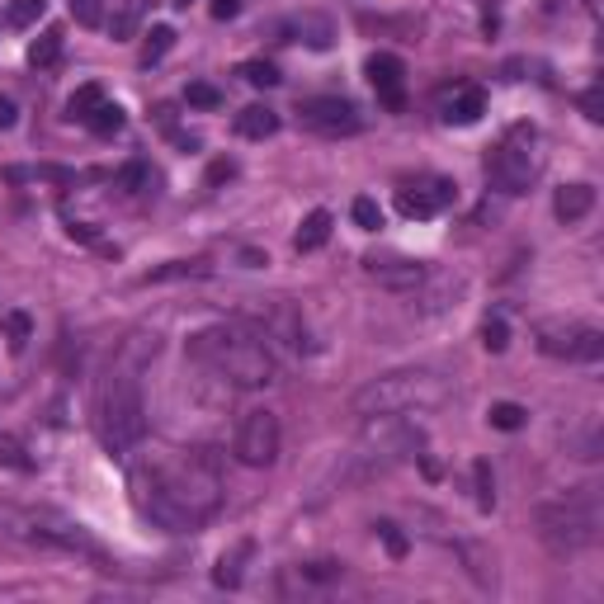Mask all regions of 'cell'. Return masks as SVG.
<instances>
[{
  "label": "cell",
  "mask_w": 604,
  "mask_h": 604,
  "mask_svg": "<svg viewBox=\"0 0 604 604\" xmlns=\"http://www.w3.org/2000/svg\"><path fill=\"white\" fill-rule=\"evenodd\" d=\"M482 345L491 349V355H500V349L510 345V326L500 322V316H486V326H482Z\"/></svg>",
  "instance_id": "836d02e7"
},
{
  "label": "cell",
  "mask_w": 604,
  "mask_h": 604,
  "mask_svg": "<svg viewBox=\"0 0 604 604\" xmlns=\"http://www.w3.org/2000/svg\"><path fill=\"white\" fill-rule=\"evenodd\" d=\"M349 217H355V227H364V231L382 227V208H378V198H368V194H359L355 204H349Z\"/></svg>",
  "instance_id": "f1b7e54d"
},
{
  "label": "cell",
  "mask_w": 604,
  "mask_h": 604,
  "mask_svg": "<svg viewBox=\"0 0 604 604\" xmlns=\"http://www.w3.org/2000/svg\"><path fill=\"white\" fill-rule=\"evenodd\" d=\"M62 57V29H43V38L29 47V62L33 66H53Z\"/></svg>",
  "instance_id": "d4e9b609"
},
{
  "label": "cell",
  "mask_w": 604,
  "mask_h": 604,
  "mask_svg": "<svg viewBox=\"0 0 604 604\" xmlns=\"http://www.w3.org/2000/svg\"><path fill=\"white\" fill-rule=\"evenodd\" d=\"M486 421H491L496 430L515 434V430H524V425H529V411L519 407V401H491V411H486Z\"/></svg>",
  "instance_id": "44dd1931"
},
{
  "label": "cell",
  "mask_w": 604,
  "mask_h": 604,
  "mask_svg": "<svg viewBox=\"0 0 604 604\" xmlns=\"http://www.w3.org/2000/svg\"><path fill=\"white\" fill-rule=\"evenodd\" d=\"M539 132H533L529 123H515L506 132V142H500L491 151V161H486V171H491V184L500 194H524L533 180H539Z\"/></svg>",
  "instance_id": "8992f818"
},
{
  "label": "cell",
  "mask_w": 604,
  "mask_h": 604,
  "mask_svg": "<svg viewBox=\"0 0 604 604\" xmlns=\"http://www.w3.org/2000/svg\"><path fill=\"white\" fill-rule=\"evenodd\" d=\"M298 576H302V581H312V585H331V581H340V576H345V566H340V562H302V566H298Z\"/></svg>",
  "instance_id": "4dcf8cb0"
},
{
  "label": "cell",
  "mask_w": 604,
  "mask_h": 604,
  "mask_svg": "<svg viewBox=\"0 0 604 604\" xmlns=\"http://www.w3.org/2000/svg\"><path fill=\"white\" fill-rule=\"evenodd\" d=\"M581 113H585L591 123H600V119H604V90H600V86H591V90L581 95Z\"/></svg>",
  "instance_id": "74e56055"
},
{
  "label": "cell",
  "mask_w": 604,
  "mask_h": 604,
  "mask_svg": "<svg viewBox=\"0 0 604 604\" xmlns=\"http://www.w3.org/2000/svg\"><path fill=\"white\" fill-rule=\"evenodd\" d=\"M171 5H175V10H189V0H171Z\"/></svg>",
  "instance_id": "ee69618b"
},
{
  "label": "cell",
  "mask_w": 604,
  "mask_h": 604,
  "mask_svg": "<svg viewBox=\"0 0 604 604\" xmlns=\"http://www.w3.org/2000/svg\"><path fill=\"white\" fill-rule=\"evenodd\" d=\"M71 14H76L86 29H99V24H105V14H99V0H71Z\"/></svg>",
  "instance_id": "8d00e7d4"
},
{
  "label": "cell",
  "mask_w": 604,
  "mask_h": 604,
  "mask_svg": "<svg viewBox=\"0 0 604 604\" xmlns=\"http://www.w3.org/2000/svg\"><path fill=\"white\" fill-rule=\"evenodd\" d=\"M473 486H477V506L491 510L496 506V482H491V463H486V458L473 463Z\"/></svg>",
  "instance_id": "f546056e"
},
{
  "label": "cell",
  "mask_w": 604,
  "mask_h": 604,
  "mask_svg": "<svg viewBox=\"0 0 604 604\" xmlns=\"http://www.w3.org/2000/svg\"><path fill=\"white\" fill-rule=\"evenodd\" d=\"M364 270H368V279H378L382 289H392V293H415L430 279V264L407 260V256H368Z\"/></svg>",
  "instance_id": "8fae6325"
},
{
  "label": "cell",
  "mask_w": 604,
  "mask_h": 604,
  "mask_svg": "<svg viewBox=\"0 0 604 604\" xmlns=\"http://www.w3.org/2000/svg\"><path fill=\"white\" fill-rule=\"evenodd\" d=\"M128 486H132L138 510L171 533H194L222 506V477H217V463L208 458V449L138 463L128 473Z\"/></svg>",
  "instance_id": "6da1fadb"
},
{
  "label": "cell",
  "mask_w": 604,
  "mask_h": 604,
  "mask_svg": "<svg viewBox=\"0 0 604 604\" xmlns=\"http://www.w3.org/2000/svg\"><path fill=\"white\" fill-rule=\"evenodd\" d=\"M237 138H250V142H264V138H274L279 132V113L270 109V105H246L241 113H237Z\"/></svg>",
  "instance_id": "2e32d148"
},
{
  "label": "cell",
  "mask_w": 604,
  "mask_h": 604,
  "mask_svg": "<svg viewBox=\"0 0 604 604\" xmlns=\"http://www.w3.org/2000/svg\"><path fill=\"white\" fill-rule=\"evenodd\" d=\"M231 449H237V458L246 467H270L279 458V415L274 411H246Z\"/></svg>",
  "instance_id": "9c48e42d"
},
{
  "label": "cell",
  "mask_w": 604,
  "mask_h": 604,
  "mask_svg": "<svg viewBox=\"0 0 604 604\" xmlns=\"http://www.w3.org/2000/svg\"><path fill=\"white\" fill-rule=\"evenodd\" d=\"M86 123H90V132H99V138H113V132L123 128V109H119V105H109V99H105V105H99Z\"/></svg>",
  "instance_id": "83f0119b"
},
{
  "label": "cell",
  "mask_w": 604,
  "mask_h": 604,
  "mask_svg": "<svg viewBox=\"0 0 604 604\" xmlns=\"http://www.w3.org/2000/svg\"><path fill=\"white\" fill-rule=\"evenodd\" d=\"M298 119H302V128L326 132V138H349V132L364 128L355 99H345V95H316V99H302V105H298Z\"/></svg>",
  "instance_id": "ba28073f"
},
{
  "label": "cell",
  "mask_w": 604,
  "mask_h": 604,
  "mask_svg": "<svg viewBox=\"0 0 604 604\" xmlns=\"http://www.w3.org/2000/svg\"><path fill=\"white\" fill-rule=\"evenodd\" d=\"M237 76L246 80V86H256V90H270V86H279V66L274 62H264V57H250V62H241L237 66Z\"/></svg>",
  "instance_id": "ffe728a7"
},
{
  "label": "cell",
  "mask_w": 604,
  "mask_h": 604,
  "mask_svg": "<svg viewBox=\"0 0 604 604\" xmlns=\"http://www.w3.org/2000/svg\"><path fill=\"white\" fill-rule=\"evenodd\" d=\"M458 198V184L453 180H430V184H407V189H397V208L407 217H434L444 204Z\"/></svg>",
  "instance_id": "4fadbf2b"
},
{
  "label": "cell",
  "mask_w": 604,
  "mask_h": 604,
  "mask_svg": "<svg viewBox=\"0 0 604 604\" xmlns=\"http://www.w3.org/2000/svg\"><path fill=\"white\" fill-rule=\"evenodd\" d=\"M283 33H293V43H307L316 47V53H326V47L335 43V24L326 20V14H293L289 24H283Z\"/></svg>",
  "instance_id": "5bb4252c"
},
{
  "label": "cell",
  "mask_w": 604,
  "mask_h": 604,
  "mask_svg": "<svg viewBox=\"0 0 604 604\" xmlns=\"http://www.w3.org/2000/svg\"><path fill=\"white\" fill-rule=\"evenodd\" d=\"M184 99H189L194 109H217L222 105V90L208 86V80H189V86H184Z\"/></svg>",
  "instance_id": "1f68e13d"
},
{
  "label": "cell",
  "mask_w": 604,
  "mask_h": 604,
  "mask_svg": "<svg viewBox=\"0 0 604 604\" xmlns=\"http://www.w3.org/2000/svg\"><path fill=\"white\" fill-rule=\"evenodd\" d=\"M189 355L198 364H208L222 382L231 388H270L279 378V364L270 355V345L246 326H208L189 335Z\"/></svg>",
  "instance_id": "7a4b0ae2"
},
{
  "label": "cell",
  "mask_w": 604,
  "mask_h": 604,
  "mask_svg": "<svg viewBox=\"0 0 604 604\" xmlns=\"http://www.w3.org/2000/svg\"><path fill=\"white\" fill-rule=\"evenodd\" d=\"M364 71H368V80H373V90H378V99L388 109H401L407 105V66H401V57H392V53H373L364 62Z\"/></svg>",
  "instance_id": "7c38bea8"
},
{
  "label": "cell",
  "mask_w": 604,
  "mask_h": 604,
  "mask_svg": "<svg viewBox=\"0 0 604 604\" xmlns=\"http://www.w3.org/2000/svg\"><path fill=\"white\" fill-rule=\"evenodd\" d=\"M99 105H105V90H99V86H80L71 99H66V119H80V123H86Z\"/></svg>",
  "instance_id": "603a6c76"
},
{
  "label": "cell",
  "mask_w": 604,
  "mask_h": 604,
  "mask_svg": "<svg viewBox=\"0 0 604 604\" xmlns=\"http://www.w3.org/2000/svg\"><path fill=\"white\" fill-rule=\"evenodd\" d=\"M142 14H147V0H128V5H123L119 14H113V24H109V33H113V38H119V43H128V38H132V33H138V24H142Z\"/></svg>",
  "instance_id": "7402d4cb"
},
{
  "label": "cell",
  "mask_w": 604,
  "mask_h": 604,
  "mask_svg": "<svg viewBox=\"0 0 604 604\" xmlns=\"http://www.w3.org/2000/svg\"><path fill=\"white\" fill-rule=\"evenodd\" d=\"M0 467H10V473H33V458L24 453V444L14 440V434H0Z\"/></svg>",
  "instance_id": "484cf974"
},
{
  "label": "cell",
  "mask_w": 604,
  "mask_h": 604,
  "mask_svg": "<svg viewBox=\"0 0 604 604\" xmlns=\"http://www.w3.org/2000/svg\"><path fill=\"white\" fill-rule=\"evenodd\" d=\"M591 208H595V184H562L558 198H552V213H558L562 222H581Z\"/></svg>",
  "instance_id": "e0dca14e"
},
{
  "label": "cell",
  "mask_w": 604,
  "mask_h": 604,
  "mask_svg": "<svg viewBox=\"0 0 604 604\" xmlns=\"http://www.w3.org/2000/svg\"><path fill=\"white\" fill-rule=\"evenodd\" d=\"M331 227H335V217L326 213V208H312L307 217H302V227H298V237H293V246L307 256V250H322L326 241H331Z\"/></svg>",
  "instance_id": "ac0fdd59"
},
{
  "label": "cell",
  "mask_w": 604,
  "mask_h": 604,
  "mask_svg": "<svg viewBox=\"0 0 604 604\" xmlns=\"http://www.w3.org/2000/svg\"><path fill=\"white\" fill-rule=\"evenodd\" d=\"M378 539H382V548L392 552V558H407L411 552V543H407V533H401L392 519H378Z\"/></svg>",
  "instance_id": "e575fe53"
},
{
  "label": "cell",
  "mask_w": 604,
  "mask_h": 604,
  "mask_svg": "<svg viewBox=\"0 0 604 604\" xmlns=\"http://www.w3.org/2000/svg\"><path fill=\"white\" fill-rule=\"evenodd\" d=\"M241 316L256 326V335H260L264 345H270V340H283V345L302 349V340H307V335H302V322L293 316L289 302H246Z\"/></svg>",
  "instance_id": "30bf717a"
},
{
  "label": "cell",
  "mask_w": 604,
  "mask_h": 604,
  "mask_svg": "<svg viewBox=\"0 0 604 604\" xmlns=\"http://www.w3.org/2000/svg\"><path fill=\"white\" fill-rule=\"evenodd\" d=\"M138 340L123 345L119 364L105 373V388H99V440L109 453H132L147 440V401H142V378H138Z\"/></svg>",
  "instance_id": "3957f363"
},
{
  "label": "cell",
  "mask_w": 604,
  "mask_h": 604,
  "mask_svg": "<svg viewBox=\"0 0 604 604\" xmlns=\"http://www.w3.org/2000/svg\"><path fill=\"white\" fill-rule=\"evenodd\" d=\"M171 47H175V29H171V24H156V29L147 33V47H142V66H156L165 53H171Z\"/></svg>",
  "instance_id": "cb8c5ba5"
},
{
  "label": "cell",
  "mask_w": 604,
  "mask_h": 604,
  "mask_svg": "<svg viewBox=\"0 0 604 604\" xmlns=\"http://www.w3.org/2000/svg\"><path fill=\"white\" fill-rule=\"evenodd\" d=\"M231 175H237V165H231V161H213V165H208V184H222V180H231Z\"/></svg>",
  "instance_id": "60d3db41"
},
{
  "label": "cell",
  "mask_w": 604,
  "mask_h": 604,
  "mask_svg": "<svg viewBox=\"0 0 604 604\" xmlns=\"http://www.w3.org/2000/svg\"><path fill=\"white\" fill-rule=\"evenodd\" d=\"M449 397V373L440 368H397V373L368 378L364 388L349 397L355 415H407L415 407H440Z\"/></svg>",
  "instance_id": "277c9868"
},
{
  "label": "cell",
  "mask_w": 604,
  "mask_h": 604,
  "mask_svg": "<svg viewBox=\"0 0 604 604\" xmlns=\"http://www.w3.org/2000/svg\"><path fill=\"white\" fill-rule=\"evenodd\" d=\"M539 355L566 359V364H600L604 359V335L595 326H539Z\"/></svg>",
  "instance_id": "52a82bcc"
},
{
  "label": "cell",
  "mask_w": 604,
  "mask_h": 604,
  "mask_svg": "<svg viewBox=\"0 0 604 604\" xmlns=\"http://www.w3.org/2000/svg\"><path fill=\"white\" fill-rule=\"evenodd\" d=\"M66 231H71V237H76V241H95V227H86V222H71V227H66Z\"/></svg>",
  "instance_id": "7bdbcfd3"
},
{
  "label": "cell",
  "mask_w": 604,
  "mask_h": 604,
  "mask_svg": "<svg viewBox=\"0 0 604 604\" xmlns=\"http://www.w3.org/2000/svg\"><path fill=\"white\" fill-rule=\"evenodd\" d=\"M539 539L552 552H581L600 539V496L595 486L566 491L562 500L539 506Z\"/></svg>",
  "instance_id": "5b68a950"
},
{
  "label": "cell",
  "mask_w": 604,
  "mask_h": 604,
  "mask_svg": "<svg viewBox=\"0 0 604 604\" xmlns=\"http://www.w3.org/2000/svg\"><path fill=\"white\" fill-rule=\"evenodd\" d=\"M486 113V95L477 90V86H458L449 99H444V123H477Z\"/></svg>",
  "instance_id": "9a60e30c"
},
{
  "label": "cell",
  "mask_w": 604,
  "mask_h": 604,
  "mask_svg": "<svg viewBox=\"0 0 604 604\" xmlns=\"http://www.w3.org/2000/svg\"><path fill=\"white\" fill-rule=\"evenodd\" d=\"M246 552H250V543H241L237 552H222V562H217V572H213V581L217 585H241V562H246Z\"/></svg>",
  "instance_id": "4316f807"
},
{
  "label": "cell",
  "mask_w": 604,
  "mask_h": 604,
  "mask_svg": "<svg viewBox=\"0 0 604 604\" xmlns=\"http://www.w3.org/2000/svg\"><path fill=\"white\" fill-rule=\"evenodd\" d=\"M213 20H237V14H241V0H213Z\"/></svg>",
  "instance_id": "ab89813d"
},
{
  "label": "cell",
  "mask_w": 604,
  "mask_h": 604,
  "mask_svg": "<svg viewBox=\"0 0 604 604\" xmlns=\"http://www.w3.org/2000/svg\"><path fill=\"white\" fill-rule=\"evenodd\" d=\"M142 180H147V165L142 161H132V165H123V171H119V189H142Z\"/></svg>",
  "instance_id": "f35d334b"
},
{
  "label": "cell",
  "mask_w": 604,
  "mask_h": 604,
  "mask_svg": "<svg viewBox=\"0 0 604 604\" xmlns=\"http://www.w3.org/2000/svg\"><path fill=\"white\" fill-rule=\"evenodd\" d=\"M14 119H20V113H14V99H5V95H0V132H5V128H14Z\"/></svg>",
  "instance_id": "b9f144b4"
},
{
  "label": "cell",
  "mask_w": 604,
  "mask_h": 604,
  "mask_svg": "<svg viewBox=\"0 0 604 604\" xmlns=\"http://www.w3.org/2000/svg\"><path fill=\"white\" fill-rule=\"evenodd\" d=\"M5 335H10V349H24L29 335H33L29 312H5Z\"/></svg>",
  "instance_id": "d6a6232c"
},
{
  "label": "cell",
  "mask_w": 604,
  "mask_h": 604,
  "mask_svg": "<svg viewBox=\"0 0 604 604\" xmlns=\"http://www.w3.org/2000/svg\"><path fill=\"white\" fill-rule=\"evenodd\" d=\"M33 20H43V0H14L10 5V24L14 29H29Z\"/></svg>",
  "instance_id": "d590c367"
},
{
  "label": "cell",
  "mask_w": 604,
  "mask_h": 604,
  "mask_svg": "<svg viewBox=\"0 0 604 604\" xmlns=\"http://www.w3.org/2000/svg\"><path fill=\"white\" fill-rule=\"evenodd\" d=\"M204 274H208V260H171L142 274V283H175V279H204Z\"/></svg>",
  "instance_id": "d6986e66"
}]
</instances>
